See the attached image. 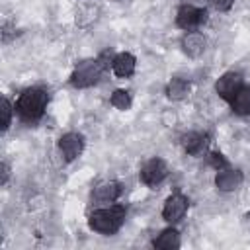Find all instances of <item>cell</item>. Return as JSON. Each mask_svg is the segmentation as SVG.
<instances>
[{"label": "cell", "instance_id": "1", "mask_svg": "<svg viewBox=\"0 0 250 250\" xmlns=\"http://www.w3.org/2000/svg\"><path fill=\"white\" fill-rule=\"evenodd\" d=\"M49 102V94L43 88H27L20 94L18 102H16V109L20 113V117L27 123H33L37 119L43 117L45 107Z\"/></svg>", "mask_w": 250, "mask_h": 250}, {"label": "cell", "instance_id": "11", "mask_svg": "<svg viewBox=\"0 0 250 250\" xmlns=\"http://www.w3.org/2000/svg\"><path fill=\"white\" fill-rule=\"evenodd\" d=\"M94 199L96 201H102V203H113L119 195H121V186L113 180H107V182H102L94 188L92 191Z\"/></svg>", "mask_w": 250, "mask_h": 250}, {"label": "cell", "instance_id": "14", "mask_svg": "<svg viewBox=\"0 0 250 250\" xmlns=\"http://www.w3.org/2000/svg\"><path fill=\"white\" fill-rule=\"evenodd\" d=\"M152 246L158 248V250H174L180 246V232L176 229H164L154 240H152Z\"/></svg>", "mask_w": 250, "mask_h": 250}, {"label": "cell", "instance_id": "9", "mask_svg": "<svg viewBox=\"0 0 250 250\" xmlns=\"http://www.w3.org/2000/svg\"><path fill=\"white\" fill-rule=\"evenodd\" d=\"M205 49H207V39H205L203 33H199V31H189V33H186V35L182 37V51H184L188 57L197 59V57H201V55L205 53Z\"/></svg>", "mask_w": 250, "mask_h": 250}, {"label": "cell", "instance_id": "19", "mask_svg": "<svg viewBox=\"0 0 250 250\" xmlns=\"http://www.w3.org/2000/svg\"><path fill=\"white\" fill-rule=\"evenodd\" d=\"M209 164H211L213 168H217V170L227 168V160H225L223 154H219V152H211V154H209Z\"/></svg>", "mask_w": 250, "mask_h": 250}, {"label": "cell", "instance_id": "17", "mask_svg": "<svg viewBox=\"0 0 250 250\" xmlns=\"http://www.w3.org/2000/svg\"><path fill=\"white\" fill-rule=\"evenodd\" d=\"M109 104L113 105V107H117V109H129L131 107V104H133V100H131V94L127 92V90H115L113 94H111V98H109Z\"/></svg>", "mask_w": 250, "mask_h": 250}, {"label": "cell", "instance_id": "2", "mask_svg": "<svg viewBox=\"0 0 250 250\" xmlns=\"http://www.w3.org/2000/svg\"><path fill=\"white\" fill-rule=\"evenodd\" d=\"M125 215H127V207L111 205V207L96 209L90 215L88 223H90V229L100 232V234H113L121 229V225L125 221Z\"/></svg>", "mask_w": 250, "mask_h": 250}, {"label": "cell", "instance_id": "7", "mask_svg": "<svg viewBox=\"0 0 250 250\" xmlns=\"http://www.w3.org/2000/svg\"><path fill=\"white\" fill-rule=\"evenodd\" d=\"M240 88H242V74H240V72H234V70L225 72V74L217 80V84H215L217 94H219L223 100H227V102H230V100L234 98V94H236Z\"/></svg>", "mask_w": 250, "mask_h": 250}, {"label": "cell", "instance_id": "12", "mask_svg": "<svg viewBox=\"0 0 250 250\" xmlns=\"http://www.w3.org/2000/svg\"><path fill=\"white\" fill-rule=\"evenodd\" d=\"M135 66H137V59L131 53H119L111 59V68H113L115 76L127 78L135 72Z\"/></svg>", "mask_w": 250, "mask_h": 250}, {"label": "cell", "instance_id": "4", "mask_svg": "<svg viewBox=\"0 0 250 250\" xmlns=\"http://www.w3.org/2000/svg\"><path fill=\"white\" fill-rule=\"evenodd\" d=\"M166 176H168V164H166L162 158H156V156L150 158V160H146V162L143 164L141 172H139L141 182H143L145 186H148V188L158 186Z\"/></svg>", "mask_w": 250, "mask_h": 250}, {"label": "cell", "instance_id": "8", "mask_svg": "<svg viewBox=\"0 0 250 250\" xmlns=\"http://www.w3.org/2000/svg\"><path fill=\"white\" fill-rule=\"evenodd\" d=\"M59 150L66 162L76 160L84 150V137L78 133H66L59 139Z\"/></svg>", "mask_w": 250, "mask_h": 250}, {"label": "cell", "instance_id": "20", "mask_svg": "<svg viewBox=\"0 0 250 250\" xmlns=\"http://www.w3.org/2000/svg\"><path fill=\"white\" fill-rule=\"evenodd\" d=\"M209 4L217 10V12H229L234 4V0H209Z\"/></svg>", "mask_w": 250, "mask_h": 250}, {"label": "cell", "instance_id": "13", "mask_svg": "<svg viewBox=\"0 0 250 250\" xmlns=\"http://www.w3.org/2000/svg\"><path fill=\"white\" fill-rule=\"evenodd\" d=\"M205 143H207L205 141V135H201L197 131H189V133H184L182 135V146H184V150L188 154L197 156L205 148Z\"/></svg>", "mask_w": 250, "mask_h": 250}, {"label": "cell", "instance_id": "5", "mask_svg": "<svg viewBox=\"0 0 250 250\" xmlns=\"http://www.w3.org/2000/svg\"><path fill=\"white\" fill-rule=\"evenodd\" d=\"M203 21H207V12L201 8L184 4L176 12V25L182 29H193V27L201 25Z\"/></svg>", "mask_w": 250, "mask_h": 250}, {"label": "cell", "instance_id": "10", "mask_svg": "<svg viewBox=\"0 0 250 250\" xmlns=\"http://www.w3.org/2000/svg\"><path fill=\"white\" fill-rule=\"evenodd\" d=\"M242 172L240 170H232V168H223L217 172L215 176V186L219 191H234L240 188L242 184Z\"/></svg>", "mask_w": 250, "mask_h": 250}, {"label": "cell", "instance_id": "16", "mask_svg": "<svg viewBox=\"0 0 250 250\" xmlns=\"http://www.w3.org/2000/svg\"><path fill=\"white\" fill-rule=\"evenodd\" d=\"M189 94V82L184 80V78H172L168 84H166V96L168 100L172 102H178V100H184L186 96Z\"/></svg>", "mask_w": 250, "mask_h": 250}, {"label": "cell", "instance_id": "15", "mask_svg": "<svg viewBox=\"0 0 250 250\" xmlns=\"http://www.w3.org/2000/svg\"><path fill=\"white\" fill-rule=\"evenodd\" d=\"M230 105L236 115H242V117L250 115V86H242L230 100Z\"/></svg>", "mask_w": 250, "mask_h": 250}, {"label": "cell", "instance_id": "6", "mask_svg": "<svg viewBox=\"0 0 250 250\" xmlns=\"http://www.w3.org/2000/svg\"><path fill=\"white\" fill-rule=\"evenodd\" d=\"M188 197L184 193H172L166 201H164V207H162V219L166 223H178L186 211H188Z\"/></svg>", "mask_w": 250, "mask_h": 250}, {"label": "cell", "instance_id": "18", "mask_svg": "<svg viewBox=\"0 0 250 250\" xmlns=\"http://www.w3.org/2000/svg\"><path fill=\"white\" fill-rule=\"evenodd\" d=\"M12 104H10V100L8 98H2V105H0V113H2V131H6L8 127H10V123H12Z\"/></svg>", "mask_w": 250, "mask_h": 250}, {"label": "cell", "instance_id": "21", "mask_svg": "<svg viewBox=\"0 0 250 250\" xmlns=\"http://www.w3.org/2000/svg\"><path fill=\"white\" fill-rule=\"evenodd\" d=\"M0 172H2V186H6L8 184V178H10V166H8V162H2L0 164Z\"/></svg>", "mask_w": 250, "mask_h": 250}, {"label": "cell", "instance_id": "3", "mask_svg": "<svg viewBox=\"0 0 250 250\" xmlns=\"http://www.w3.org/2000/svg\"><path fill=\"white\" fill-rule=\"evenodd\" d=\"M104 62L100 59H94V61H82L80 64H76L74 72L70 74V84L74 88H88V86H94L100 78H102V72H104Z\"/></svg>", "mask_w": 250, "mask_h": 250}]
</instances>
